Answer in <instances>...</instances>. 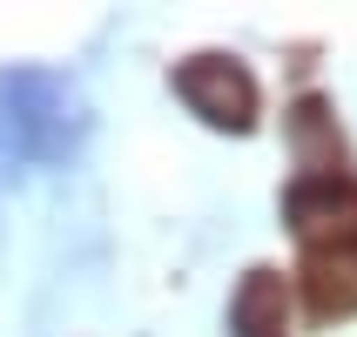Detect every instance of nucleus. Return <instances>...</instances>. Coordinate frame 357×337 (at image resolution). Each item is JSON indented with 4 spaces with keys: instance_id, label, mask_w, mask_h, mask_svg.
Returning a JSON list of instances; mask_svg holds the SVG:
<instances>
[{
    "instance_id": "4",
    "label": "nucleus",
    "mask_w": 357,
    "mask_h": 337,
    "mask_svg": "<svg viewBox=\"0 0 357 337\" xmlns=\"http://www.w3.org/2000/svg\"><path fill=\"white\" fill-rule=\"evenodd\" d=\"M303 297L324 324L331 317H357V237L337 243H310L303 250Z\"/></svg>"
},
{
    "instance_id": "2",
    "label": "nucleus",
    "mask_w": 357,
    "mask_h": 337,
    "mask_svg": "<svg viewBox=\"0 0 357 337\" xmlns=\"http://www.w3.org/2000/svg\"><path fill=\"white\" fill-rule=\"evenodd\" d=\"M169 88L182 95V108H189L196 121L229 128V135H250L257 115H263V88H257V75H250L236 54H189V61H176Z\"/></svg>"
},
{
    "instance_id": "6",
    "label": "nucleus",
    "mask_w": 357,
    "mask_h": 337,
    "mask_svg": "<svg viewBox=\"0 0 357 337\" xmlns=\"http://www.w3.org/2000/svg\"><path fill=\"white\" fill-rule=\"evenodd\" d=\"M229 337H290V290L277 270H243L236 297H229Z\"/></svg>"
},
{
    "instance_id": "3",
    "label": "nucleus",
    "mask_w": 357,
    "mask_h": 337,
    "mask_svg": "<svg viewBox=\"0 0 357 337\" xmlns=\"http://www.w3.org/2000/svg\"><path fill=\"white\" fill-rule=\"evenodd\" d=\"M283 223L297 230V243H337L357 237V176H297L283 189Z\"/></svg>"
},
{
    "instance_id": "1",
    "label": "nucleus",
    "mask_w": 357,
    "mask_h": 337,
    "mask_svg": "<svg viewBox=\"0 0 357 337\" xmlns=\"http://www.w3.org/2000/svg\"><path fill=\"white\" fill-rule=\"evenodd\" d=\"M88 135L75 81L47 68H14L0 75V162H68Z\"/></svg>"
},
{
    "instance_id": "5",
    "label": "nucleus",
    "mask_w": 357,
    "mask_h": 337,
    "mask_svg": "<svg viewBox=\"0 0 357 337\" xmlns=\"http://www.w3.org/2000/svg\"><path fill=\"white\" fill-rule=\"evenodd\" d=\"M290 149H297V176H344V169H351L337 115H331L324 95H303L297 108H290Z\"/></svg>"
}]
</instances>
